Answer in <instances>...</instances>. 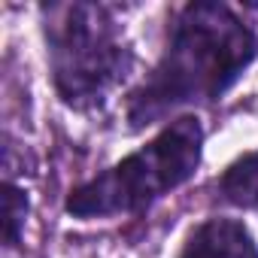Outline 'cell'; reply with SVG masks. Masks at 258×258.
I'll return each instance as SVG.
<instances>
[{
  "instance_id": "1",
  "label": "cell",
  "mask_w": 258,
  "mask_h": 258,
  "mask_svg": "<svg viewBox=\"0 0 258 258\" xmlns=\"http://www.w3.org/2000/svg\"><path fill=\"white\" fill-rule=\"evenodd\" d=\"M258 34L216 0L185 4L152 73L127 97V124L140 131L179 106L219 100L255 61Z\"/></svg>"
},
{
  "instance_id": "2",
  "label": "cell",
  "mask_w": 258,
  "mask_h": 258,
  "mask_svg": "<svg viewBox=\"0 0 258 258\" xmlns=\"http://www.w3.org/2000/svg\"><path fill=\"white\" fill-rule=\"evenodd\" d=\"M49 73L58 97L79 109H100L134 67L131 43L109 7L49 4L43 7Z\"/></svg>"
},
{
  "instance_id": "3",
  "label": "cell",
  "mask_w": 258,
  "mask_h": 258,
  "mask_svg": "<svg viewBox=\"0 0 258 258\" xmlns=\"http://www.w3.org/2000/svg\"><path fill=\"white\" fill-rule=\"evenodd\" d=\"M204 152V127L195 115H179L170 124L112 164L109 170L97 173L94 179L76 185L67 195L64 210L73 219H109V216H131L182 182H188L201 164Z\"/></svg>"
},
{
  "instance_id": "4",
  "label": "cell",
  "mask_w": 258,
  "mask_h": 258,
  "mask_svg": "<svg viewBox=\"0 0 258 258\" xmlns=\"http://www.w3.org/2000/svg\"><path fill=\"white\" fill-rule=\"evenodd\" d=\"M179 258H258V246L243 222L216 216L185 237Z\"/></svg>"
},
{
  "instance_id": "5",
  "label": "cell",
  "mask_w": 258,
  "mask_h": 258,
  "mask_svg": "<svg viewBox=\"0 0 258 258\" xmlns=\"http://www.w3.org/2000/svg\"><path fill=\"white\" fill-rule=\"evenodd\" d=\"M216 195L240 210H258V149L240 155L216 179Z\"/></svg>"
},
{
  "instance_id": "6",
  "label": "cell",
  "mask_w": 258,
  "mask_h": 258,
  "mask_svg": "<svg viewBox=\"0 0 258 258\" xmlns=\"http://www.w3.org/2000/svg\"><path fill=\"white\" fill-rule=\"evenodd\" d=\"M7 198H4V240L7 246H19L22 234H25V219H28V195L22 185L7 182Z\"/></svg>"
}]
</instances>
